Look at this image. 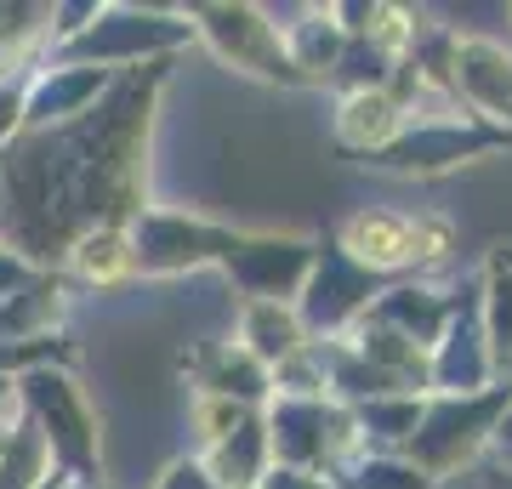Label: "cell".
<instances>
[{"instance_id": "10", "label": "cell", "mask_w": 512, "mask_h": 489, "mask_svg": "<svg viewBox=\"0 0 512 489\" xmlns=\"http://www.w3.org/2000/svg\"><path fill=\"white\" fill-rule=\"evenodd\" d=\"M336 245H342L359 268L393 279V268H416V262L444 256V228L439 222H421V217H399V211H359V217L342 228Z\"/></svg>"}, {"instance_id": "20", "label": "cell", "mask_w": 512, "mask_h": 489, "mask_svg": "<svg viewBox=\"0 0 512 489\" xmlns=\"http://www.w3.org/2000/svg\"><path fill=\"white\" fill-rule=\"evenodd\" d=\"M239 347H245L262 370H274V364H285L291 353H302L308 336H302L296 308H285V302H251L245 319H239Z\"/></svg>"}, {"instance_id": "19", "label": "cell", "mask_w": 512, "mask_h": 489, "mask_svg": "<svg viewBox=\"0 0 512 489\" xmlns=\"http://www.w3.org/2000/svg\"><path fill=\"white\" fill-rule=\"evenodd\" d=\"M478 313H484L495 376L512 381V251H495L490 268L478 273Z\"/></svg>"}, {"instance_id": "16", "label": "cell", "mask_w": 512, "mask_h": 489, "mask_svg": "<svg viewBox=\"0 0 512 489\" xmlns=\"http://www.w3.org/2000/svg\"><path fill=\"white\" fill-rule=\"evenodd\" d=\"M200 467L211 472V484L217 489H256L262 484V472L274 467V455H268V427L262 416H239L234 433H222L217 444H205Z\"/></svg>"}, {"instance_id": "18", "label": "cell", "mask_w": 512, "mask_h": 489, "mask_svg": "<svg viewBox=\"0 0 512 489\" xmlns=\"http://www.w3.org/2000/svg\"><path fill=\"white\" fill-rule=\"evenodd\" d=\"M57 319H63V285H57L52 273H35L23 290H12L0 302V342L6 347L46 342Z\"/></svg>"}, {"instance_id": "3", "label": "cell", "mask_w": 512, "mask_h": 489, "mask_svg": "<svg viewBox=\"0 0 512 489\" xmlns=\"http://www.w3.org/2000/svg\"><path fill=\"white\" fill-rule=\"evenodd\" d=\"M194 40L188 12H154V6H97V18L74 40L57 46L74 69H114V63H143V57L177 52Z\"/></svg>"}, {"instance_id": "2", "label": "cell", "mask_w": 512, "mask_h": 489, "mask_svg": "<svg viewBox=\"0 0 512 489\" xmlns=\"http://www.w3.org/2000/svg\"><path fill=\"white\" fill-rule=\"evenodd\" d=\"M507 404H512V381H495L484 393H461V399H450V393L421 399V421H416V433H410V444L399 450V461H410L433 484L461 467H473L478 455L490 450Z\"/></svg>"}, {"instance_id": "22", "label": "cell", "mask_w": 512, "mask_h": 489, "mask_svg": "<svg viewBox=\"0 0 512 489\" xmlns=\"http://www.w3.org/2000/svg\"><path fill=\"white\" fill-rule=\"evenodd\" d=\"M353 427H359V444H376V450L399 455L410 444L421 421V393H393V399H370V404H353L348 410Z\"/></svg>"}, {"instance_id": "5", "label": "cell", "mask_w": 512, "mask_h": 489, "mask_svg": "<svg viewBox=\"0 0 512 489\" xmlns=\"http://www.w3.org/2000/svg\"><path fill=\"white\" fill-rule=\"evenodd\" d=\"M268 455H279L274 467H296V472H336L342 467V455L359 450V427L342 404L330 399H285L279 393L268 404Z\"/></svg>"}, {"instance_id": "11", "label": "cell", "mask_w": 512, "mask_h": 489, "mask_svg": "<svg viewBox=\"0 0 512 489\" xmlns=\"http://www.w3.org/2000/svg\"><path fill=\"white\" fill-rule=\"evenodd\" d=\"M188 18L194 23V35H205L217 46V57L239 63V69H256L268 74V80H291L302 86V74L291 69V57H285V40L268 18H262V6H194Z\"/></svg>"}, {"instance_id": "33", "label": "cell", "mask_w": 512, "mask_h": 489, "mask_svg": "<svg viewBox=\"0 0 512 489\" xmlns=\"http://www.w3.org/2000/svg\"><path fill=\"white\" fill-rule=\"evenodd\" d=\"M0 444H6V427H0Z\"/></svg>"}, {"instance_id": "31", "label": "cell", "mask_w": 512, "mask_h": 489, "mask_svg": "<svg viewBox=\"0 0 512 489\" xmlns=\"http://www.w3.org/2000/svg\"><path fill=\"white\" fill-rule=\"evenodd\" d=\"M490 450H495V461H512V404H507V416H501V427H495Z\"/></svg>"}, {"instance_id": "6", "label": "cell", "mask_w": 512, "mask_h": 489, "mask_svg": "<svg viewBox=\"0 0 512 489\" xmlns=\"http://www.w3.org/2000/svg\"><path fill=\"white\" fill-rule=\"evenodd\" d=\"M387 285H393V279L359 268L336 239L319 245V251H313V268H308V285H302V296H296L302 336H342V330H353Z\"/></svg>"}, {"instance_id": "17", "label": "cell", "mask_w": 512, "mask_h": 489, "mask_svg": "<svg viewBox=\"0 0 512 489\" xmlns=\"http://www.w3.org/2000/svg\"><path fill=\"white\" fill-rule=\"evenodd\" d=\"M399 131H404V103L393 97V91H353L348 103H342V114H336L342 148L365 154V160H376Z\"/></svg>"}, {"instance_id": "26", "label": "cell", "mask_w": 512, "mask_h": 489, "mask_svg": "<svg viewBox=\"0 0 512 489\" xmlns=\"http://www.w3.org/2000/svg\"><path fill=\"white\" fill-rule=\"evenodd\" d=\"M348 489H433V478H421L399 455H370V461H359Z\"/></svg>"}, {"instance_id": "9", "label": "cell", "mask_w": 512, "mask_h": 489, "mask_svg": "<svg viewBox=\"0 0 512 489\" xmlns=\"http://www.w3.org/2000/svg\"><path fill=\"white\" fill-rule=\"evenodd\" d=\"M490 148H512V131L427 120V126H404L370 165H376V171H399V177H433V171L467 165V160H478V154H490Z\"/></svg>"}, {"instance_id": "25", "label": "cell", "mask_w": 512, "mask_h": 489, "mask_svg": "<svg viewBox=\"0 0 512 489\" xmlns=\"http://www.w3.org/2000/svg\"><path fill=\"white\" fill-rule=\"evenodd\" d=\"M393 69H399V63H393V57L387 52H376V46H370V40H348V46H342V57H336V80H342V86H348V97L353 91H387V80H393Z\"/></svg>"}, {"instance_id": "15", "label": "cell", "mask_w": 512, "mask_h": 489, "mask_svg": "<svg viewBox=\"0 0 512 489\" xmlns=\"http://www.w3.org/2000/svg\"><path fill=\"white\" fill-rule=\"evenodd\" d=\"M450 308H456V290H433V285H387L376 302H370V319H382L387 330H399L410 347L433 353L439 330L450 325Z\"/></svg>"}, {"instance_id": "29", "label": "cell", "mask_w": 512, "mask_h": 489, "mask_svg": "<svg viewBox=\"0 0 512 489\" xmlns=\"http://www.w3.org/2000/svg\"><path fill=\"white\" fill-rule=\"evenodd\" d=\"M256 489H330L319 472H296V467H268Z\"/></svg>"}, {"instance_id": "32", "label": "cell", "mask_w": 512, "mask_h": 489, "mask_svg": "<svg viewBox=\"0 0 512 489\" xmlns=\"http://www.w3.org/2000/svg\"><path fill=\"white\" fill-rule=\"evenodd\" d=\"M69 489H103V484H69Z\"/></svg>"}, {"instance_id": "4", "label": "cell", "mask_w": 512, "mask_h": 489, "mask_svg": "<svg viewBox=\"0 0 512 489\" xmlns=\"http://www.w3.org/2000/svg\"><path fill=\"white\" fill-rule=\"evenodd\" d=\"M18 399H23V416L52 444V467L69 484H97V421L80 399V387L52 364H35V370L18 376Z\"/></svg>"}, {"instance_id": "14", "label": "cell", "mask_w": 512, "mask_h": 489, "mask_svg": "<svg viewBox=\"0 0 512 489\" xmlns=\"http://www.w3.org/2000/svg\"><path fill=\"white\" fill-rule=\"evenodd\" d=\"M450 86L473 103L478 114H490L501 131H512V52L495 40H461L450 46Z\"/></svg>"}, {"instance_id": "21", "label": "cell", "mask_w": 512, "mask_h": 489, "mask_svg": "<svg viewBox=\"0 0 512 489\" xmlns=\"http://www.w3.org/2000/svg\"><path fill=\"white\" fill-rule=\"evenodd\" d=\"M200 387L211 393V399L245 404V410H256V404L274 399V376H268L245 347H211L205 364H200Z\"/></svg>"}, {"instance_id": "24", "label": "cell", "mask_w": 512, "mask_h": 489, "mask_svg": "<svg viewBox=\"0 0 512 489\" xmlns=\"http://www.w3.org/2000/svg\"><path fill=\"white\" fill-rule=\"evenodd\" d=\"M69 268L80 273V279H92V285H114L120 273H131L126 234H120V228H92V234L69 251Z\"/></svg>"}, {"instance_id": "30", "label": "cell", "mask_w": 512, "mask_h": 489, "mask_svg": "<svg viewBox=\"0 0 512 489\" xmlns=\"http://www.w3.org/2000/svg\"><path fill=\"white\" fill-rule=\"evenodd\" d=\"M29 279H35V268H29L23 256H12V251H6V245H0V302H6L12 290H23V285H29Z\"/></svg>"}, {"instance_id": "1", "label": "cell", "mask_w": 512, "mask_h": 489, "mask_svg": "<svg viewBox=\"0 0 512 489\" xmlns=\"http://www.w3.org/2000/svg\"><path fill=\"white\" fill-rule=\"evenodd\" d=\"M160 69L120 74L109 86V109H86L69 126L18 131L0 148V239L29 268L69 256L92 228H120L114 217L137 211V131L148 126V97Z\"/></svg>"}, {"instance_id": "23", "label": "cell", "mask_w": 512, "mask_h": 489, "mask_svg": "<svg viewBox=\"0 0 512 489\" xmlns=\"http://www.w3.org/2000/svg\"><path fill=\"white\" fill-rule=\"evenodd\" d=\"M52 444L29 416H18V427H6V444H0V489H40L52 478Z\"/></svg>"}, {"instance_id": "12", "label": "cell", "mask_w": 512, "mask_h": 489, "mask_svg": "<svg viewBox=\"0 0 512 489\" xmlns=\"http://www.w3.org/2000/svg\"><path fill=\"white\" fill-rule=\"evenodd\" d=\"M313 251L308 239H239L222 273L234 279L251 302H285L296 308V296L308 285V268H313Z\"/></svg>"}, {"instance_id": "13", "label": "cell", "mask_w": 512, "mask_h": 489, "mask_svg": "<svg viewBox=\"0 0 512 489\" xmlns=\"http://www.w3.org/2000/svg\"><path fill=\"white\" fill-rule=\"evenodd\" d=\"M114 86V69H74V63H52V74H35L23 91V131L69 126L86 109H97V97Z\"/></svg>"}, {"instance_id": "7", "label": "cell", "mask_w": 512, "mask_h": 489, "mask_svg": "<svg viewBox=\"0 0 512 489\" xmlns=\"http://www.w3.org/2000/svg\"><path fill=\"white\" fill-rule=\"evenodd\" d=\"M245 234L211 228V222H188L177 211H137L131 222V268L137 273H183V268H205V262H228Z\"/></svg>"}, {"instance_id": "27", "label": "cell", "mask_w": 512, "mask_h": 489, "mask_svg": "<svg viewBox=\"0 0 512 489\" xmlns=\"http://www.w3.org/2000/svg\"><path fill=\"white\" fill-rule=\"evenodd\" d=\"M23 80H0V148L23 131Z\"/></svg>"}, {"instance_id": "8", "label": "cell", "mask_w": 512, "mask_h": 489, "mask_svg": "<svg viewBox=\"0 0 512 489\" xmlns=\"http://www.w3.org/2000/svg\"><path fill=\"white\" fill-rule=\"evenodd\" d=\"M427 387H439V393H450V399L495 387L490 342H484V313H478V273L456 290L450 325L439 330V342H433V353H427Z\"/></svg>"}, {"instance_id": "28", "label": "cell", "mask_w": 512, "mask_h": 489, "mask_svg": "<svg viewBox=\"0 0 512 489\" xmlns=\"http://www.w3.org/2000/svg\"><path fill=\"white\" fill-rule=\"evenodd\" d=\"M154 489H217V484H211V472H205L200 461H171Z\"/></svg>"}]
</instances>
